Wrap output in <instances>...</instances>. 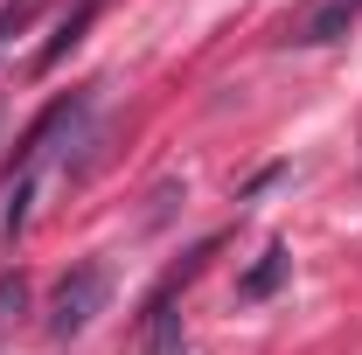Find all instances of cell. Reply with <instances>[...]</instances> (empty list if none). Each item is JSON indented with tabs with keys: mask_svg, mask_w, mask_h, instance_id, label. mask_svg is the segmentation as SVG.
<instances>
[{
	"mask_svg": "<svg viewBox=\"0 0 362 355\" xmlns=\"http://www.w3.org/2000/svg\"><path fill=\"white\" fill-rule=\"evenodd\" d=\"M286 272H293V251L286 244H265V258L237 279V307H251V300H272L279 286H286Z\"/></svg>",
	"mask_w": 362,
	"mask_h": 355,
	"instance_id": "3957f363",
	"label": "cell"
},
{
	"mask_svg": "<svg viewBox=\"0 0 362 355\" xmlns=\"http://www.w3.org/2000/svg\"><path fill=\"white\" fill-rule=\"evenodd\" d=\"M356 21H362V0H314L286 42H293V49H327V42H341Z\"/></svg>",
	"mask_w": 362,
	"mask_h": 355,
	"instance_id": "7a4b0ae2",
	"label": "cell"
},
{
	"mask_svg": "<svg viewBox=\"0 0 362 355\" xmlns=\"http://www.w3.org/2000/svg\"><path fill=\"white\" fill-rule=\"evenodd\" d=\"M98 7H105V0H77V7L63 14V28H56V42H49L42 56H35V70H56V63H63L70 49L84 42V28H90V21H98Z\"/></svg>",
	"mask_w": 362,
	"mask_h": 355,
	"instance_id": "277c9868",
	"label": "cell"
},
{
	"mask_svg": "<svg viewBox=\"0 0 362 355\" xmlns=\"http://www.w3.org/2000/svg\"><path fill=\"white\" fill-rule=\"evenodd\" d=\"M21 307H28V286H21V279H0V320L21 313Z\"/></svg>",
	"mask_w": 362,
	"mask_h": 355,
	"instance_id": "52a82bcc",
	"label": "cell"
},
{
	"mask_svg": "<svg viewBox=\"0 0 362 355\" xmlns=\"http://www.w3.org/2000/svg\"><path fill=\"white\" fill-rule=\"evenodd\" d=\"M105 293H112L105 265H77L63 286H56V300H49V334H56V342H77L90 320L105 313Z\"/></svg>",
	"mask_w": 362,
	"mask_h": 355,
	"instance_id": "6da1fadb",
	"label": "cell"
},
{
	"mask_svg": "<svg viewBox=\"0 0 362 355\" xmlns=\"http://www.w3.org/2000/svg\"><path fill=\"white\" fill-rule=\"evenodd\" d=\"M28 202H35V175H21L7 188V216H0V237H21L28 230Z\"/></svg>",
	"mask_w": 362,
	"mask_h": 355,
	"instance_id": "5b68a950",
	"label": "cell"
},
{
	"mask_svg": "<svg viewBox=\"0 0 362 355\" xmlns=\"http://www.w3.org/2000/svg\"><path fill=\"white\" fill-rule=\"evenodd\" d=\"M28 21H35V0H7V7H0V42H7V35H21Z\"/></svg>",
	"mask_w": 362,
	"mask_h": 355,
	"instance_id": "8992f818",
	"label": "cell"
}]
</instances>
